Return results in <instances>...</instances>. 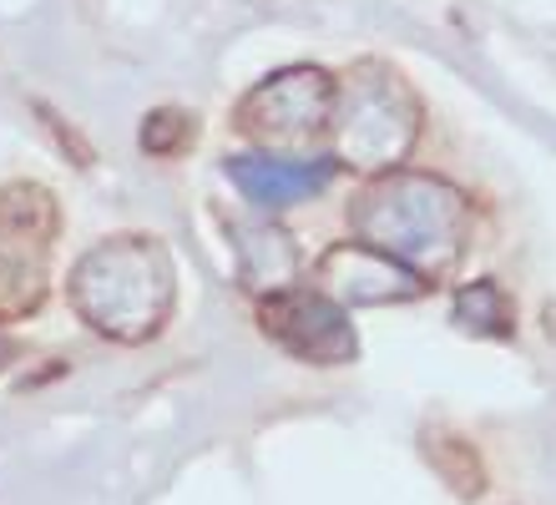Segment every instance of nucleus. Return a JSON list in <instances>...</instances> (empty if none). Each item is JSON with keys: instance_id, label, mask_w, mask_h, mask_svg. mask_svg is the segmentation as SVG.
<instances>
[{"instance_id": "nucleus-13", "label": "nucleus", "mask_w": 556, "mask_h": 505, "mask_svg": "<svg viewBox=\"0 0 556 505\" xmlns=\"http://www.w3.org/2000/svg\"><path fill=\"white\" fill-rule=\"evenodd\" d=\"M5 359H15V344H11V339H0V364H5Z\"/></svg>"}, {"instance_id": "nucleus-2", "label": "nucleus", "mask_w": 556, "mask_h": 505, "mask_svg": "<svg viewBox=\"0 0 556 505\" xmlns=\"http://www.w3.org/2000/svg\"><path fill=\"white\" fill-rule=\"evenodd\" d=\"M66 299L87 329L117 339V344H147L167 329L177 303L173 253L152 232H117L102 238L76 258L66 278Z\"/></svg>"}, {"instance_id": "nucleus-3", "label": "nucleus", "mask_w": 556, "mask_h": 505, "mask_svg": "<svg viewBox=\"0 0 556 505\" xmlns=\"http://www.w3.org/2000/svg\"><path fill=\"white\" fill-rule=\"evenodd\" d=\"M334 162L359 173H390L420 137V97L390 61H359L334 97Z\"/></svg>"}, {"instance_id": "nucleus-12", "label": "nucleus", "mask_w": 556, "mask_h": 505, "mask_svg": "<svg viewBox=\"0 0 556 505\" xmlns=\"http://www.w3.org/2000/svg\"><path fill=\"white\" fill-rule=\"evenodd\" d=\"M192 137H198V122L192 112H177V106H162L142 122V152L147 157H177V152H188Z\"/></svg>"}, {"instance_id": "nucleus-8", "label": "nucleus", "mask_w": 556, "mask_h": 505, "mask_svg": "<svg viewBox=\"0 0 556 505\" xmlns=\"http://www.w3.org/2000/svg\"><path fill=\"white\" fill-rule=\"evenodd\" d=\"M334 157H268V152H243L223 162L228 182L258 207H289L314 198L334 182Z\"/></svg>"}, {"instance_id": "nucleus-11", "label": "nucleus", "mask_w": 556, "mask_h": 505, "mask_svg": "<svg viewBox=\"0 0 556 505\" xmlns=\"http://www.w3.org/2000/svg\"><path fill=\"white\" fill-rule=\"evenodd\" d=\"M455 324L466 333H476V339H506L516 329L511 299H506V289L496 278H476V283H466L455 293Z\"/></svg>"}, {"instance_id": "nucleus-1", "label": "nucleus", "mask_w": 556, "mask_h": 505, "mask_svg": "<svg viewBox=\"0 0 556 505\" xmlns=\"http://www.w3.org/2000/svg\"><path fill=\"white\" fill-rule=\"evenodd\" d=\"M354 243L380 248L384 258L405 263L430 289L455 274L470 248V202L425 173H384L350 202Z\"/></svg>"}, {"instance_id": "nucleus-9", "label": "nucleus", "mask_w": 556, "mask_h": 505, "mask_svg": "<svg viewBox=\"0 0 556 505\" xmlns=\"http://www.w3.org/2000/svg\"><path fill=\"white\" fill-rule=\"evenodd\" d=\"M223 223L233 232L243 289L264 293V299L289 293L293 274H299V248L289 243V232L274 228V223H243V217H223Z\"/></svg>"}, {"instance_id": "nucleus-5", "label": "nucleus", "mask_w": 556, "mask_h": 505, "mask_svg": "<svg viewBox=\"0 0 556 505\" xmlns=\"http://www.w3.org/2000/svg\"><path fill=\"white\" fill-rule=\"evenodd\" d=\"M339 81L319 66H289L268 76L238 101V131L278 152H308L324 131L334 127Z\"/></svg>"}, {"instance_id": "nucleus-10", "label": "nucleus", "mask_w": 556, "mask_h": 505, "mask_svg": "<svg viewBox=\"0 0 556 505\" xmlns=\"http://www.w3.org/2000/svg\"><path fill=\"white\" fill-rule=\"evenodd\" d=\"M420 450H425V460L435 465V476L451 485L455 495H481L485 491V465L481 455H476V445H470L466 434H455L445 430V425H430V430L420 434Z\"/></svg>"}, {"instance_id": "nucleus-6", "label": "nucleus", "mask_w": 556, "mask_h": 505, "mask_svg": "<svg viewBox=\"0 0 556 505\" xmlns=\"http://www.w3.org/2000/svg\"><path fill=\"white\" fill-rule=\"evenodd\" d=\"M258 329L274 339L283 354L304 364H350L359 354L350 314L329 293L289 289L258 303Z\"/></svg>"}, {"instance_id": "nucleus-7", "label": "nucleus", "mask_w": 556, "mask_h": 505, "mask_svg": "<svg viewBox=\"0 0 556 505\" xmlns=\"http://www.w3.org/2000/svg\"><path fill=\"white\" fill-rule=\"evenodd\" d=\"M430 289L420 274H410L405 263L384 258L380 248L365 243H334L319 258V293L339 303V308H380V303H410Z\"/></svg>"}, {"instance_id": "nucleus-4", "label": "nucleus", "mask_w": 556, "mask_h": 505, "mask_svg": "<svg viewBox=\"0 0 556 505\" xmlns=\"http://www.w3.org/2000/svg\"><path fill=\"white\" fill-rule=\"evenodd\" d=\"M61 232V202L46 182L0 188V324L30 318L51 289V248Z\"/></svg>"}]
</instances>
